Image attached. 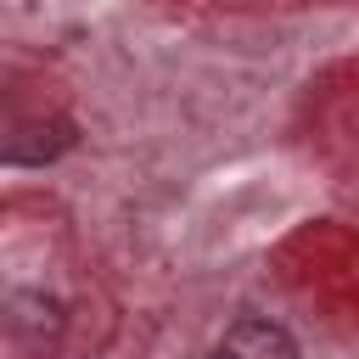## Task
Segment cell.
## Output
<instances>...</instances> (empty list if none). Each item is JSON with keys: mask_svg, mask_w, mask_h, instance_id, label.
<instances>
[{"mask_svg": "<svg viewBox=\"0 0 359 359\" xmlns=\"http://www.w3.org/2000/svg\"><path fill=\"white\" fill-rule=\"evenodd\" d=\"M213 359H303V353H297V337H292L286 325L247 314V320H236V325L219 337V353H213Z\"/></svg>", "mask_w": 359, "mask_h": 359, "instance_id": "1", "label": "cell"}, {"mask_svg": "<svg viewBox=\"0 0 359 359\" xmlns=\"http://www.w3.org/2000/svg\"><path fill=\"white\" fill-rule=\"evenodd\" d=\"M6 331H11L22 348L45 353V348L62 342V303L45 297V292H17L11 309H6Z\"/></svg>", "mask_w": 359, "mask_h": 359, "instance_id": "2", "label": "cell"}, {"mask_svg": "<svg viewBox=\"0 0 359 359\" xmlns=\"http://www.w3.org/2000/svg\"><path fill=\"white\" fill-rule=\"evenodd\" d=\"M28 140H6L0 146V157L6 163H45V157H56L62 146H67V135H56V129H22Z\"/></svg>", "mask_w": 359, "mask_h": 359, "instance_id": "3", "label": "cell"}]
</instances>
